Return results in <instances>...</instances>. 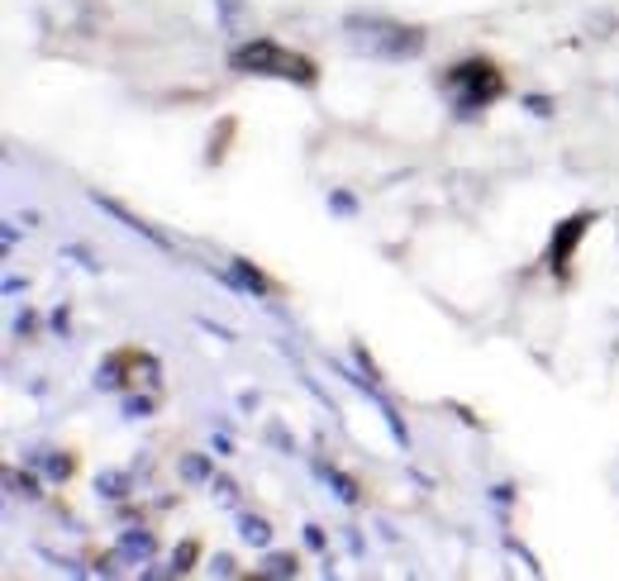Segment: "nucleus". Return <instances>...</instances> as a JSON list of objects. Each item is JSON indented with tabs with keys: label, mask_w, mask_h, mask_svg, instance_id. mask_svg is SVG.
Returning <instances> with one entry per match:
<instances>
[{
	"label": "nucleus",
	"mask_w": 619,
	"mask_h": 581,
	"mask_svg": "<svg viewBox=\"0 0 619 581\" xmlns=\"http://www.w3.org/2000/svg\"><path fill=\"white\" fill-rule=\"evenodd\" d=\"M343 29H348V48L367 53V58L405 62V58H420L429 48V34L420 24H396V20H381V15H348Z\"/></svg>",
	"instance_id": "1"
},
{
	"label": "nucleus",
	"mask_w": 619,
	"mask_h": 581,
	"mask_svg": "<svg viewBox=\"0 0 619 581\" xmlns=\"http://www.w3.org/2000/svg\"><path fill=\"white\" fill-rule=\"evenodd\" d=\"M229 67L239 77H277V81H296V86H320V67L305 58V53H291L281 48L277 39H248L229 53Z\"/></svg>",
	"instance_id": "2"
},
{
	"label": "nucleus",
	"mask_w": 619,
	"mask_h": 581,
	"mask_svg": "<svg viewBox=\"0 0 619 581\" xmlns=\"http://www.w3.org/2000/svg\"><path fill=\"white\" fill-rule=\"evenodd\" d=\"M443 86L453 91V115L458 120H477L486 105H496L505 96V72L491 58H467L443 72Z\"/></svg>",
	"instance_id": "3"
},
{
	"label": "nucleus",
	"mask_w": 619,
	"mask_h": 581,
	"mask_svg": "<svg viewBox=\"0 0 619 581\" xmlns=\"http://www.w3.org/2000/svg\"><path fill=\"white\" fill-rule=\"evenodd\" d=\"M596 224V210H577V215H567V220L553 229V239H548V272L553 277H567L572 272V258H577L581 239H586V229Z\"/></svg>",
	"instance_id": "4"
},
{
	"label": "nucleus",
	"mask_w": 619,
	"mask_h": 581,
	"mask_svg": "<svg viewBox=\"0 0 619 581\" xmlns=\"http://www.w3.org/2000/svg\"><path fill=\"white\" fill-rule=\"evenodd\" d=\"M86 201L96 205V210H105L110 220H120L124 229H129V234H139V239H148V243H153V248H162V253L172 248V243H167V234H162L158 224H148V220H143V215H134V210H129V205H120V201H115V196H100V191H86Z\"/></svg>",
	"instance_id": "5"
},
{
	"label": "nucleus",
	"mask_w": 619,
	"mask_h": 581,
	"mask_svg": "<svg viewBox=\"0 0 619 581\" xmlns=\"http://www.w3.org/2000/svg\"><path fill=\"white\" fill-rule=\"evenodd\" d=\"M220 281L224 286H234V291H243V296H277V281L267 277L262 267H253L248 258H229V267L220 272Z\"/></svg>",
	"instance_id": "6"
},
{
	"label": "nucleus",
	"mask_w": 619,
	"mask_h": 581,
	"mask_svg": "<svg viewBox=\"0 0 619 581\" xmlns=\"http://www.w3.org/2000/svg\"><path fill=\"white\" fill-rule=\"evenodd\" d=\"M153 553H158V539H153L148 529H124L120 543H115V558L134 562V567H148V562H153Z\"/></svg>",
	"instance_id": "7"
},
{
	"label": "nucleus",
	"mask_w": 619,
	"mask_h": 581,
	"mask_svg": "<svg viewBox=\"0 0 619 581\" xmlns=\"http://www.w3.org/2000/svg\"><path fill=\"white\" fill-rule=\"evenodd\" d=\"M315 472H320L324 481H329V491L339 496L343 505H362V486H358V477H348L343 467H334V462H315Z\"/></svg>",
	"instance_id": "8"
},
{
	"label": "nucleus",
	"mask_w": 619,
	"mask_h": 581,
	"mask_svg": "<svg viewBox=\"0 0 619 581\" xmlns=\"http://www.w3.org/2000/svg\"><path fill=\"white\" fill-rule=\"evenodd\" d=\"M177 472L186 486H210V481H215V458H210V453H181Z\"/></svg>",
	"instance_id": "9"
},
{
	"label": "nucleus",
	"mask_w": 619,
	"mask_h": 581,
	"mask_svg": "<svg viewBox=\"0 0 619 581\" xmlns=\"http://www.w3.org/2000/svg\"><path fill=\"white\" fill-rule=\"evenodd\" d=\"M124 381H129V377H124L120 348H115V353H105V358H100V367H96V377H91V386L110 396V391H124Z\"/></svg>",
	"instance_id": "10"
},
{
	"label": "nucleus",
	"mask_w": 619,
	"mask_h": 581,
	"mask_svg": "<svg viewBox=\"0 0 619 581\" xmlns=\"http://www.w3.org/2000/svg\"><path fill=\"white\" fill-rule=\"evenodd\" d=\"M96 491L105 501H129V496H134V477H129V472H100Z\"/></svg>",
	"instance_id": "11"
},
{
	"label": "nucleus",
	"mask_w": 619,
	"mask_h": 581,
	"mask_svg": "<svg viewBox=\"0 0 619 581\" xmlns=\"http://www.w3.org/2000/svg\"><path fill=\"white\" fill-rule=\"evenodd\" d=\"M239 539L248 548H272V524L262 515H239Z\"/></svg>",
	"instance_id": "12"
},
{
	"label": "nucleus",
	"mask_w": 619,
	"mask_h": 581,
	"mask_svg": "<svg viewBox=\"0 0 619 581\" xmlns=\"http://www.w3.org/2000/svg\"><path fill=\"white\" fill-rule=\"evenodd\" d=\"M234 129H239V124L224 115L220 129L210 134V143H205V162H210V167H215V162H224V153H229V139H234Z\"/></svg>",
	"instance_id": "13"
},
{
	"label": "nucleus",
	"mask_w": 619,
	"mask_h": 581,
	"mask_svg": "<svg viewBox=\"0 0 619 581\" xmlns=\"http://www.w3.org/2000/svg\"><path fill=\"white\" fill-rule=\"evenodd\" d=\"M43 472H48V481H67L77 472V458H72V453H58V448H43Z\"/></svg>",
	"instance_id": "14"
},
{
	"label": "nucleus",
	"mask_w": 619,
	"mask_h": 581,
	"mask_svg": "<svg viewBox=\"0 0 619 581\" xmlns=\"http://www.w3.org/2000/svg\"><path fill=\"white\" fill-rule=\"evenodd\" d=\"M300 572V562H296V553H267L262 558V567H258V577H296Z\"/></svg>",
	"instance_id": "15"
},
{
	"label": "nucleus",
	"mask_w": 619,
	"mask_h": 581,
	"mask_svg": "<svg viewBox=\"0 0 619 581\" xmlns=\"http://www.w3.org/2000/svg\"><path fill=\"white\" fill-rule=\"evenodd\" d=\"M215 10H220L224 34H243V24H248V5L243 0H215Z\"/></svg>",
	"instance_id": "16"
},
{
	"label": "nucleus",
	"mask_w": 619,
	"mask_h": 581,
	"mask_svg": "<svg viewBox=\"0 0 619 581\" xmlns=\"http://www.w3.org/2000/svg\"><path fill=\"white\" fill-rule=\"evenodd\" d=\"M196 562H200V543L196 539H181L177 553H172V572H177V577H186V572H196Z\"/></svg>",
	"instance_id": "17"
},
{
	"label": "nucleus",
	"mask_w": 619,
	"mask_h": 581,
	"mask_svg": "<svg viewBox=\"0 0 619 581\" xmlns=\"http://www.w3.org/2000/svg\"><path fill=\"white\" fill-rule=\"evenodd\" d=\"M5 486H10V496H24V501H39V496H43L34 472H10V477H5Z\"/></svg>",
	"instance_id": "18"
},
{
	"label": "nucleus",
	"mask_w": 619,
	"mask_h": 581,
	"mask_svg": "<svg viewBox=\"0 0 619 581\" xmlns=\"http://www.w3.org/2000/svg\"><path fill=\"white\" fill-rule=\"evenodd\" d=\"M153 410H158V401H153V396H124V401H120L124 420H148Z\"/></svg>",
	"instance_id": "19"
},
{
	"label": "nucleus",
	"mask_w": 619,
	"mask_h": 581,
	"mask_svg": "<svg viewBox=\"0 0 619 581\" xmlns=\"http://www.w3.org/2000/svg\"><path fill=\"white\" fill-rule=\"evenodd\" d=\"M210 496H215V505H224V510H234V505H239V481L215 477V481H210Z\"/></svg>",
	"instance_id": "20"
},
{
	"label": "nucleus",
	"mask_w": 619,
	"mask_h": 581,
	"mask_svg": "<svg viewBox=\"0 0 619 581\" xmlns=\"http://www.w3.org/2000/svg\"><path fill=\"white\" fill-rule=\"evenodd\" d=\"M62 258L81 262L86 272H100V258H96V253H91V248H86V243H67V248H62Z\"/></svg>",
	"instance_id": "21"
},
{
	"label": "nucleus",
	"mask_w": 619,
	"mask_h": 581,
	"mask_svg": "<svg viewBox=\"0 0 619 581\" xmlns=\"http://www.w3.org/2000/svg\"><path fill=\"white\" fill-rule=\"evenodd\" d=\"M353 362H358L362 377L377 381V386H381V372H377V362H372V353H367V343H353Z\"/></svg>",
	"instance_id": "22"
},
{
	"label": "nucleus",
	"mask_w": 619,
	"mask_h": 581,
	"mask_svg": "<svg viewBox=\"0 0 619 581\" xmlns=\"http://www.w3.org/2000/svg\"><path fill=\"white\" fill-rule=\"evenodd\" d=\"M520 105L529 110V115H539V120H548V115L558 110V105H553V96H539V91H534V96H524Z\"/></svg>",
	"instance_id": "23"
},
{
	"label": "nucleus",
	"mask_w": 619,
	"mask_h": 581,
	"mask_svg": "<svg viewBox=\"0 0 619 581\" xmlns=\"http://www.w3.org/2000/svg\"><path fill=\"white\" fill-rule=\"evenodd\" d=\"M329 210H334V215H358V201H353L348 191H329Z\"/></svg>",
	"instance_id": "24"
},
{
	"label": "nucleus",
	"mask_w": 619,
	"mask_h": 581,
	"mask_svg": "<svg viewBox=\"0 0 619 581\" xmlns=\"http://www.w3.org/2000/svg\"><path fill=\"white\" fill-rule=\"evenodd\" d=\"M267 443H272V448H281V453H296V439H291L281 424H267Z\"/></svg>",
	"instance_id": "25"
},
{
	"label": "nucleus",
	"mask_w": 619,
	"mask_h": 581,
	"mask_svg": "<svg viewBox=\"0 0 619 581\" xmlns=\"http://www.w3.org/2000/svg\"><path fill=\"white\" fill-rule=\"evenodd\" d=\"M48 329H53L58 339H67V334H72V315H67V305H58V310L48 315Z\"/></svg>",
	"instance_id": "26"
},
{
	"label": "nucleus",
	"mask_w": 619,
	"mask_h": 581,
	"mask_svg": "<svg viewBox=\"0 0 619 581\" xmlns=\"http://www.w3.org/2000/svg\"><path fill=\"white\" fill-rule=\"evenodd\" d=\"M210 572H215V577H239V562L229 558V553H215V558H210Z\"/></svg>",
	"instance_id": "27"
},
{
	"label": "nucleus",
	"mask_w": 619,
	"mask_h": 581,
	"mask_svg": "<svg viewBox=\"0 0 619 581\" xmlns=\"http://www.w3.org/2000/svg\"><path fill=\"white\" fill-rule=\"evenodd\" d=\"M34 329H39V315H34V310H24V315H15V339H29Z\"/></svg>",
	"instance_id": "28"
},
{
	"label": "nucleus",
	"mask_w": 619,
	"mask_h": 581,
	"mask_svg": "<svg viewBox=\"0 0 619 581\" xmlns=\"http://www.w3.org/2000/svg\"><path fill=\"white\" fill-rule=\"evenodd\" d=\"M305 543H310L315 553H329V539H324V529H320V524H305Z\"/></svg>",
	"instance_id": "29"
},
{
	"label": "nucleus",
	"mask_w": 619,
	"mask_h": 581,
	"mask_svg": "<svg viewBox=\"0 0 619 581\" xmlns=\"http://www.w3.org/2000/svg\"><path fill=\"white\" fill-rule=\"evenodd\" d=\"M491 501H496V505H510V501H515V486H510V481L491 486Z\"/></svg>",
	"instance_id": "30"
},
{
	"label": "nucleus",
	"mask_w": 619,
	"mask_h": 581,
	"mask_svg": "<svg viewBox=\"0 0 619 581\" xmlns=\"http://www.w3.org/2000/svg\"><path fill=\"white\" fill-rule=\"evenodd\" d=\"M258 405H262V396H258V391H239V410H243V415H253Z\"/></svg>",
	"instance_id": "31"
},
{
	"label": "nucleus",
	"mask_w": 619,
	"mask_h": 581,
	"mask_svg": "<svg viewBox=\"0 0 619 581\" xmlns=\"http://www.w3.org/2000/svg\"><path fill=\"white\" fill-rule=\"evenodd\" d=\"M200 329H205V334H215V339H224V343H234V334H229L224 324H215V320H200Z\"/></svg>",
	"instance_id": "32"
},
{
	"label": "nucleus",
	"mask_w": 619,
	"mask_h": 581,
	"mask_svg": "<svg viewBox=\"0 0 619 581\" xmlns=\"http://www.w3.org/2000/svg\"><path fill=\"white\" fill-rule=\"evenodd\" d=\"M215 453H220V458H229V453H234V443H229V434H215Z\"/></svg>",
	"instance_id": "33"
},
{
	"label": "nucleus",
	"mask_w": 619,
	"mask_h": 581,
	"mask_svg": "<svg viewBox=\"0 0 619 581\" xmlns=\"http://www.w3.org/2000/svg\"><path fill=\"white\" fill-rule=\"evenodd\" d=\"M0 239H5V248H15V243H20V229H15V224H5V229H0Z\"/></svg>",
	"instance_id": "34"
}]
</instances>
